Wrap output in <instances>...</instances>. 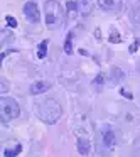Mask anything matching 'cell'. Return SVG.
I'll return each mask as SVG.
<instances>
[{
  "label": "cell",
  "mask_w": 140,
  "mask_h": 157,
  "mask_svg": "<svg viewBox=\"0 0 140 157\" xmlns=\"http://www.w3.org/2000/svg\"><path fill=\"white\" fill-rule=\"evenodd\" d=\"M36 113H37V117L42 122L51 125V123H56L61 118L62 110L58 101H54V100H44V101L36 105Z\"/></svg>",
  "instance_id": "cell-1"
},
{
  "label": "cell",
  "mask_w": 140,
  "mask_h": 157,
  "mask_svg": "<svg viewBox=\"0 0 140 157\" xmlns=\"http://www.w3.org/2000/svg\"><path fill=\"white\" fill-rule=\"evenodd\" d=\"M44 17L49 29H56L62 24V9L58 0H47L44 4Z\"/></svg>",
  "instance_id": "cell-2"
},
{
  "label": "cell",
  "mask_w": 140,
  "mask_h": 157,
  "mask_svg": "<svg viewBox=\"0 0 140 157\" xmlns=\"http://www.w3.org/2000/svg\"><path fill=\"white\" fill-rule=\"evenodd\" d=\"M19 113H21V108L14 98H9V96L0 98V118L4 123H9L10 120L17 118Z\"/></svg>",
  "instance_id": "cell-3"
},
{
  "label": "cell",
  "mask_w": 140,
  "mask_h": 157,
  "mask_svg": "<svg viewBox=\"0 0 140 157\" xmlns=\"http://www.w3.org/2000/svg\"><path fill=\"white\" fill-rule=\"evenodd\" d=\"M24 15L27 19V22H32V24H37L41 21V12H39L36 2H27L24 5Z\"/></svg>",
  "instance_id": "cell-4"
},
{
  "label": "cell",
  "mask_w": 140,
  "mask_h": 157,
  "mask_svg": "<svg viewBox=\"0 0 140 157\" xmlns=\"http://www.w3.org/2000/svg\"><path fill=\"white\" fill-rule=\"evenodd\" d=\"M100 7L108 12H116L122 9V0H98Z\"/></svg>",
  "instance_id": "cell-5"
},
{
  "label": "cell",
  "mask_w": 140,
  "mask_h": 157,
  "mask_svg": "<svg viewBox=\"0 0 140 157\" xmlns=\"http://www.w3.org/2000/svg\"><path fill=\"white\" fill-rule=\"evenodd\" d=\"M49 88H51L49 81H34L31 85V88H29V91H31V95H41V93L47 91Z\"/></svg>",
  "instance_id": "cell-6"
},
{
  "label": "cell",
  "mask_w": 140,
  "mask_h": 157,
  "mask_svg": "<svg viewBox=\"0 0 140 157\" xmlns=\"http://www.w3.org/2000/svg\"><path fill=\"white\" fill-rule=\"evenodd\" d=\"M101 139H103L105 147H113V144H115V133H113V130L108 128V127H105L103 132H101Z\"/></svg>",
  "instance_id": "cell-7"
},
{
  "label": "cell",
  "mask_w": 140,
  "mask_h": 157,
  "mask_svg": "<svg viewBox=\"0 0 140 157\" xmlns=\"http://www.w3.org/2000/svg\"><path fill=\"white\" fill-rule=\"evenodd\" d=\"M66 10H68V17L74 19L79 12V0H68L66 4Z\"/></svg>",
  "instance_id": "cell-8"
},
{
  "label": "cell",
  "mask_w": 140,
  "mask_h": 157,
  "mask_svg": "<svg viewBox=\"0 0 140 157\" xmlns=\"http://www.w3.org/2000/svg\"><path fill=\"white\" fill-rule=\"evenodd\" d=\"M130 17H132V22H133L135 25H140V2L133 4V7H132V14H130Z\"/></svg>",
  "instance_id": "cell-9"
},
{
  "label": "cell",
  "mask_w": 140,
  "mask_h": 157,
  "mask_svg": "<svg viewBox=\"0 0 140 157\" xmlns=\"http://www.w3.org/2000/svg\"><path fill=\"white\" fill-rule=\"evenodd\" d=\"M78 152L81 155H88L89 154V142L86 139H79L78 140Z\"/></svg>",
  "instance_id": "cell-10"
},
{
  "label": "cell",
  "mask_w": 140,
  "mask_h": 157,
  "mask_svg": "<svg viewBox=\"0 0 140 157\" xmlns=\"http://www.w3.org/2000/svg\"><path fill=\"white\" fill-rule=\"evenodd\" d=\"M91 9H93L91 0H79V12L81 14H85V15L91 14Z\"/></svg>",
  "instance_id": "cell-11"
},
{
  "label": "cell",
  "mask_w": 140,
  "mask_h": 157,
  "mask_svg": "<svg viewBox=\"0 0 140 157\" xmlns=\"http://www.w3.org/2000/svg\"><path fill=\"white\" fill-rule=\"evenodd\" d=\"M46 54H47V41H42L37 48V58L39 59H44Z\"/></svg>",
  "instance_id": "cell-12"
},
{
  "label": "cell",
  "mask_w": 140,
  "mask_h": 157,
  "mask_svg": "<svg viewBox=\"0 0 140 157\" xmlns=\"http://www.w3.org/2000/svg\"><path fill=\"white\" fill-rule=\"evenodd\" d=\"M64 52H66V54H71V52H73V34H71V32L66 36V41H64Z\"/></svg>",
  "instance_id": "cell-13"
},
{
  "label": "cell",
  "mask_w": 140,
  "mask_h": 157,
  "mask_svg": "<svg viewBox=\"0 0 140 157\" xmlns=\"http://www.w3.org/2000/svg\"><path fill=\"white\" fill-rule=\"evenodd\" d=\"M110 42H113V44H118L120 41H122V37H120V34H118V31H116L115 27H112L110 29Z\"/></svg>",
  "instance_id": "cell-14"
},
{
  "label": "cell",
  "mask_w": 140,
  "mask_h": 157,
  "mask_svg": "<svg viewBox=\"0 0 140 157\" xmlns=\"http://www.w3.org/2000/svg\"><path fill=\"white\" fill-rule=\"evenodd\" d=\"M21 150H22V147L21 145H15V149L14 150H4V155L5 157H12V155H19V154H21Z\"/></svg>",
  "instance_id": "cell-15"
},
{
  "label": "cell",
  "mask_w": 140,
  "mask_h": 157,
  "mask_svg": "<svg viewBox=\"0 0 140 157\" xmlns=\"http://www.w3.org/2000/svg\"><path fill=\"white\" fill-rule=\"evenodd\" d=\"M5 22H7V25H9V27H12V29L17 27V21H15L12 15H7V17H5Z\"/></svg>",
  "instance_id": "cell-16"
},
{
  "label": "cell",
  "mask_w": 140,
  "mask_h": 157,
  "mask_svg": "<svg viewBox=\"0 0 140 157\" xmlns=\"http://www.w3.org/2000/svg\"><path fill=\"white\" fill-rule=\"evenodd\" d=\"M103 79H105V75H103V73H100V75L95 78V83H93V85H95V86H98V88H100V86H101L103 83H105Z\"/></svg>",
  "instance_id": "cell-17"
},
{
  "label": "cell",
  "mask_w": 140,
  "mask_h": 157,
  "mask_svg": "<svg viewBox=\"0 0 140 157\" xmlns=\"http://www.w3.org/2000/svg\"><path fill=\"white\" fill-rule=\"evenodd\" d=\"M138 48H140V39H135V42H133V44H132V46H130V48H128L130 54H133V52H135V51H137V49H138Z\"/></svg>",
  "instance_id": "cell-18"
},
{
  "label": "cell",
  "mask_w": 140,
  "mask_h": 157,
  "mask_svg": "<svg viewBox=\"0 0 140 157\" xmlns=\"http://www.w3.org/2000/svg\"><path fill=\"white\" fill-rule=\"evenodd\" d=\"M120 93H122V95L125 96V98H128V100H132V98H133V95H132V93L125 91V90H122V91H120Z\"/></svg>",
  "instance_id": "cell-19"
},
{
  "label": "cell",
  "mask_w": 140,
  "mask_h": 157,
  "mask_svg": "<svg viewBox=\"0 0 140 157\" xmlns=\"http://www.w3.org/2000/svg\"><path fill=\"white\" fill-rule=\"evenodd\" d=\"M7 91V83H5V79H2V95Z\"/></svg>",
  "instance_id": "cell-20"
}]
</instances>
